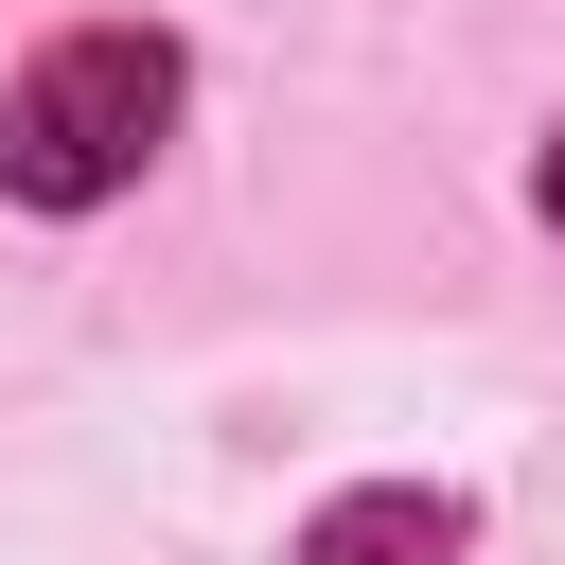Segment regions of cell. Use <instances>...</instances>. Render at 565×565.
Returning <instances> with one entry per match:
<instances>
[{
  "label": "cell",
  "instance_id": "cell-1",
  "mask_svg": "<svg viewBox=\"0 0 565 565\" xmlns=\"http://www.w3.org/2000/svg\"><path fill=\"white\" fill-rule=\"evenodd\" d=\"M159 141H177V35H141V18H88L0 88V194H35V212H106Z\"/></svg>",
  "mask_w": 565,
  "mask_h": 565
},
{
  "label": "cell",
  "instance_id": "cell-2",
  "mask_svg": "<svg viewBox=\"0 0 565 565\" xmlns=\"http://www.w3.org/2000/svg\"><path fill=\"white\" fill-rule=\"evenodd\" d=\"M300 565H459V494L371 477V494H335V512L300 530Z\"/></svg>",
  "mask_w": 565,
  "mask_h": 565
},
{
  "label": "cell",
  "instance_id": "cell-3",
  "mask_svg": "<svg viewBox=\"0 0 565 565\" xmlns=\"http://www.w3.org/2000/svg\"><path fill=\"white\" fill-rule=\"evenodd\" d=\"M530 194H547V230H565V141H547V159H530Z\"/></svg>",
  "mask_w": 565,
  "mask_h": 565
}]
</instances>
